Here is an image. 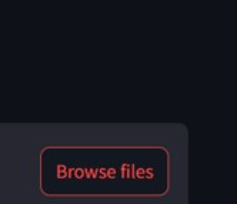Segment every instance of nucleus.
Returning <instances> with one entry per match:
<instances>
[{"label": "nucleus", "mask_w": 237, "mask_h": 204, "mask_svg": "<svg viewBox=\"0 0 237 204\" xmlns=\"http://www.w3.org/2000/svg\"><path fill=\"white\" fill-rule=\"evenodd\" d=\"M57 176L60 178H64L66 177V167L64 166H59L57 167Z\"/></svg>", "instance_id": "nucleus-1"}, {"label": "nucleus", "mask_w": 237, "mask_h": 204, "mask_svg": "<svg viewBox=\"0 0 237 204\" xmlns=\"http://www.w3.org/2000/svg\"><path fill=\"white\" fill-rule=\"evenodd\" d=\"M74 176L77 177V178H82V177L84 176V170H83V169H76V171H74Z\"/></svg>", "instance_id": "nucleus-2"}, {"label": "nucleus", "mask_w": 237, "mask_h": 204, "mask_svg": "<svg viewBox=\"0 0 237 204\" xmlns=\"http://www.w3.org/2000/svg\"><path fill=\"white\" fill-rule=\"evenodd\" d=\"M114 174H116V170H114V169H109V171H107V174H106V176L114 177Z\"/></svg>", "instance_id": "nucleus-3"}, {"label": "nucleus", "mask_w": 237, "mask_h": 204, "mask_svg": "<svg viewBox=\"0 0 237 204\" xmlns=\"http://www.w3.org/2000/svg\"><path fill=\"white\" fill-rule=\"evenodd\" d=\"M99 173H100V178H104L106 174H107V171H106L104 169H100V170H99Z\"/></svg>", "instance_id": "nucleus-4"}, {"label": "nucleus", "mask_w": 237, "mask_h": 204, "mask_svg": "<svg viewBox=\"0 0 237 204\" xmlns=\"http://www.w3.org/2000/svg\"><path fill=\"white\" fill-rule=\"evenodd\" d=\"M137 176H139V177H143V176H144V170H143V169L137 170Z\"/></svg>", "instance_id": "nucleus-5"}]
</instances>
